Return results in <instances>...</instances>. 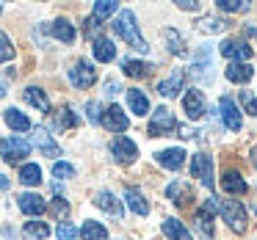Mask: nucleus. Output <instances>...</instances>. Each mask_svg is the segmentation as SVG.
Segmentation results:
<instances>
[{
	"mask_svg": "<svg viewBox=\"0 0 257 240\" xmlns=\"http://www.w3.org/2000/svg\"><path fill=\"white\" fill-rule=\"evenodd\" d=\"M113 34L119 36V39H124L127 45H133L136 50H141V53H147L150 50V45L144 42V36L139 34V25H136V14L130 12V9H124V12H119L116 14V20H113Z\"/></svg>",
	"mask_w": 257,
	"mask_h": 240,
	"instance_id": "1",
	"label": "nucleus"
},
{
	"mask_svg": "<svg viewBox=\"0 0 257 240\" xmlns=\"http://www.w3.org/2000/svg\"><path fill=\"white\" fill-rule=\"evenodd\" d=\"M191 78L199 83H213V56L207 45L196 47V53L191 56Z\"/></svg>",
	"mask_w": 257,
	"mask_h": 240,
	"instance_id": "2",
	"label": "nucleus"
},
{
	"mask_svg": "<svg viewBox=\"0 0 257 240\" xmlns=\"http://www.w3.org/2000/svg\"><path fill=\"white\" fill-rule=\"evenodd\" d=\"M218 212H221V218L229 223V229L232 232H246V210L240 201L235 199H227V201H218Z\"/></svg>",
	"mask_w": 257,
	"mask_h": 240,
	"instance_id": "3",
	"label": "nucleus"
},
{
	"mask_svg": "<svg viewBox=\"0 0 257 240\" xmlns=\"http://www.w3.org/2000/svg\"><path fill=\"white\" fill-rule=\"evenodd\" d=\"M31 155V141L20 138V135H12V138L0 141V157L6 163H20L23 157Z\"/></svg>",
	"mask_w": 257,
	"mask_h": 240,
	"instance_id": "4",
	"label": "nucleus"
},
{
	"mask_svg": "<svg viewBox=\"0 0 257 240\" xmlns=\"http://www.w3.org/2000/svg\"><path fill=\"white\" fill-rule=\"evenodd\" d=\"M172 130H177V122H174L172 111H169V108H155L150 124H147V133H150L152 138H161V135H169Z\"/></svg>",
	"mask_w": 257,
	"mask_h": 240,
	"instance_id": "5",
	"label": "nucleus"
},
{
	"mask_svg": "<svg viewBox=\"0 0 257 240\" xmlns=\"http://www.w3.org/2000/svg\"><path fill=\"white\" fill-rule=\"evenodd\" d=\"M69 83L75 86V89H91V86L97 83V69L91 67L89 61H75L72 69H69Z\"/></svg>",
	"mask_w": 257,
	"mask_h": 240,
	"instance_id": "6",
	"label": "nucleus"
},
{
	"mask_svg": "<svg viewBox=\"0 0 257 240\" xmlns=\"http://www.w3.org/2000/svg\"><path fill=\"white\" fill-rule=\"evenodd\" d=\"M218 50H221V56L229 58L232 64H246L251 56H254V50H251L243 39H224Z\"/></svg>",
	"mask_w": 257,
	"mask_h": 240,
	"instance_id": "7",
	"label": "nucleus"
},
{
	"mask_svg": "<svg viewBox=\"0 0 257 240\" xmlns=\"http://www.w3.org/2000/svg\"><path fill=\"white\" fill-rule=\"evenodd\" d=\"M218 113H221L224 127H227V130L238 133V130L243 127V113H240L238 105H235L232 97H221V100H218Z\"/></svg>",
	"mask_w": 257,
	"mask_h": 240,
	"instance_id": "8",
	"label": "nucleus"
},
{
	"mask_svg": "<svg viewBox=\"0 0 257 240\" xmlns=\"http://www.w3.org/2000/svg\"><path fill=\"white\" fill-rule=\"evenodd\" d=\"M191 174H194L205 188L213 190V157H207L205 152L194 155V157H191Z\"/></svg>",
	"mask_w": 257,
	"mask_h": 240,
	"instance_id": "9",
	"label": "nucleus"
},
{
	"mask_svg": "<svg viewBox=\"0 0 257 240\" xmlns=\"http://www.w3.org/2000/svg\"><path fill=\"white\" fill-rule=\"evenodd\" d=\"M100 124H102L105 130H111V133H124V130L130 127V119L124 116V111H122L119 105H111V108H105Z\"/></svg>",
	"mask_w": 257,
	"mask_h": 240,
	"instance_id": "10",
	"label": "nucleus"
},
{
	"mask_svg": "<svg viewBox=\"0 0 257 240\" xmlns=\"http://www.w3.org/2000/svg\"><path fill=\"white\" fill-rule=\"evenodd\" d=\"M111 152H113V157H116L119 163H133L136 157H139V146L133 144V141L127 138V135H119V138H113V144H111Z\"/></svg>",
	"mask_w": 257,
	"mask_h": 240,
	"instance_id": "11",
	"label": "nucleus"
},
{
	"mask_svg": "<svg viewBox=\"0 0 257 240\" xmlns=\"http://www.w3.org/2000/svg\"><path fill=\"white\" fill-rule=\"evenodd\" d=\"M166 196H169V201H172V204L185 207L191 199H194V188H191V182H185V179H174V182H169Z\"/></svg>",
	"mask_w": 257,
	"mask_h": 240,
	"instance_id": "12",
	"label": "nucleus"
},
{
	"mask_svg": "<svg viewBox=\"0 0 257 240\" xmlns=\"http://www.w3.org/2000/svg\"><path fill=\"white\" fill-rule=\"evenodd\" d=\"M31 130H34V144L39 146L42 155L45 157H61V146L53 141V135L47 133L45 127H31Z\"/></svg>",
	"mask_w": 257,
	"mask_h": 240,
	"instance_id": "13",
	"label": "nucleus"
},
{
	"mask_svg": "<svg viewBox=\"0 0 257 240\" xmlns=\"http://www.w3.org/2000/svg\"><path fill=\"white\" fill-rule=\"evenodd\" d=\"M94 204L100 207V210H105L108 215H113V218H119L124 212V204L111 193V190H97V193H94Z\"/></svg>",
	"mask_w": 257,
	"mask_h": 240,
	"instance_id": "14",
	"label": "nucleus"
},
{
	"mask_svg": "<svg viewBox=\"0 0 257 240\" xmlns=\"http://www.w3.org/2000/svg\"><path fill=\"white\" fill-rule=\"evenodd\" d=\"M183 108L185 113H188V119H202L205 116V97H202V91L191 89L183 94Z\"/></svg>",
	"mask_w": 257,
	"mask_h": 240,
	"instance_id": "15",
	"label": "nucleus"
},
{
	"mask_svg": "<svg viewBox=\"0 0 257 240\" xmlns=\"http://www.w3.org/2000/svg\"><path fill=\"white\" fill-rule=\"evenodd\" d=\"M180 91H185V72L183 69H174L172 78H166L163 83H158V94L161 97H177Z\"/></svg>",
	"mask_w": 257,
	"mask_h": 240,
	"instance_id": "16",
	"label": "nucleus"
},
{
	"mask_svg": "<svg viewBox=\"0 0 257 240\" xmlns=\"http://www.w3.org/2000/svg\"><path fill=\"white\" fill-rule=\"evenodd\" d=\"M158 163H161L163 168H172V171H177V168H183V163H185V149H180V146H172V149H163V152H158Z\"/></svg>",
	"mask_w": 257,
	"mask_h": 240,
	"instance_id": "17",
	"label": "nucleus"
},
{
	"mask_svg": "<svg viewBox=\"0 0 257 240\" xmlns=\"http://www.w3.org/2000/svg\"><path fill=\"white\" fill-rule=\"evenodd\" d=\"M221 188L227 190L229 196H243L246 193V179L240 177V171L227 168V171L221 174Z\"/></svg>",
	"mask_w": 257,
	"mask_h": 240,
	"instance_id": "18",
	"label": "nucleus"
},
{
	"mask_svg": "<svg viewBox=\"0 0 257 240\" xmlns=\"http://www.w3.org/2000/svg\"><path fill=\"white\" fill-rule=\"evenodd\" d=\"M17 204H20V210H23L25 215H42V212L47 210V201L42 199L39 193H23L17 199Z\"/></svg>",
	"mask_w": 257,
	"mask_h": 240,
	"instance_id": "19",
	"label": "nucleus"
},
{
	"mask_svg": "<svg viewBox=\"0 0 257 240\" xmlns=\"http://www.w3.org/2000/svg\"><path fill=\"white\" fill-rule=\"evenodd\" d=\"M23 100L28 102V105H34L36 111H42V113H50V100H47L45 89H39V86H28V89L23 91Z\"/></svg>",
	"mask_w": 257,
	"mask_h": 240,
	"instance_id": "20",
	"label": "nucleus"
},
{
	"mask_svg": "<svg viewBox=\"0 0 257 240\" xmlns=\"http://www.w3.org/2000/svg\"><path fill=\"white\" fill-rule=\"evenodd\" d=\"M124 201H127V207L136 212V215H147V212H150V201H147L144 193H141L139 188H133V185L124 188Z\"/></svg>",
	"mask_w": 257,
	"mask_h": 240,
	"instance_id": "21",
	"label": "nucleus"
},
{
	"mask_svg": "<svg viewBox=\"0 0 257 240\" xmlns=\"http://www.w3.org/2000/svg\"><path fill=\"white\" fill-rule=\"evenodd\" d=\"M3 119H6V124L14 130V133H28V130L34 127V124H31V119L25 116L23 111H17V108H6Z\"/></svg>",
	"mask_w": 257,
	"mask_h": 240,
	"instance_id": "22",
	"label": "nucleus"
},
{
	"mask_svg": "<svg viewBox=\"0 0 257 240\" xmlns=\"http://www.w3.org/2000/svg\"><path fill=\"white\" fill-rule=\"evenodd\" d=\"M127 105L136 116H147L150 113V97L141 89H127Z\"/></svg>",
	"mask_w": 257,
	"mask_h": 240,
	"instance_id": "23",
	"label": "nucleus"
},
{
	"mask_svg": "<svg viewBox=\"0 0 257 240\" xmlns=\"http://www.w3.org/2000/svg\"><path fill=\"white\" fill-rule=\"evenodd\" d=\"M50 34L56 36L58 42H64V45H72L75 42V25L69 23L67 17H58L56 23L50 25Z\"/></svg>",
	"mask_w": 257,
	"mask_h": 240,
	"instance_id": "24",
	"label": "nucleus"
},
{
	"mask_svg": "<svg viewBox=\"0 0 257 240\" xmlns=\"http://www.w3.org/2000/svg\"><path fill=\"white\" fill-rule=\"evenodd\" d=\"M94 58L97 61H102V64H108V61H113L116 58V45H113L111 39H105V36H100V39H94Z\"/></svg>",
	"mask_w": 257,
	"mask_h": 240,
	"instance_id": "25",
	"label": "nucleus"
},
{
	"mask_svg": "<svg viewBox=\"0 0 257 240\" xmlns=\"http://www.w3.org/2000/svg\"><path fill=\"white\" fill-rule=\"evenodd\" d=\"M224 75H227V80H232V83H249V80L254 78V69H251L249 64H229Z\"/></svg>",
	"mask_w": 257,
	"mask_h": 240,
	"instance_id": "26",
	"label": "nucleus"
},
{
	"mask_svg": "<svg viewBox=\"0 0 257 240\" xmlns=\"http://www.w3.org/2000/svg\"><path fill=\"white\" fill-rule=\"evenodd\" d=\"M163 39H166L169 50H172L174 56H180V58H188V50H185L188 45H185V39H183V36H180L174 28H166V31H163Z\"/></svg>",
	"mask_w": 257,
	"mask_h": 240,
	"instance_id": "27",
	"label": "nucleus"
},
{
	"mask_svg": "<svg viewBox=\"0 0 257 240\" xmlns=\"http://www.w3.org/2000/svg\"><path fill=\"white\" fill-rule=\"evenodd\" d=\"M163 234L169 240H191V232L185 229V223H180L177 218H166L163 221Z\"/></svg>",
	"mask_w": 257,
	"mask_h": 240,
	"instance_id": "28",
	"label": "nucleus"
},
{
	"mask_svg": "<svg viewBox=\"0 0 257 240\" xmlns=\"http://www.w3.org/2000/svg\"><path fill=\"white\" fill-rule=\"evenodd\" d=\"M78 234L83 240H108V229L102 226V223H97V221H86L83 226L78 229Z\"/></svg>",
	"mask_w": 257,
	"mask_h": 240,
	"instance_id": "29",
	"label": "nucleus"
},
{
	"mask_svg": "<svg viewBox=\"0 0 257 240\" xmlns=\"http://www.w3.org/2000/svg\"><path fill=\"white\" fill-rule=\"evenodd\" d=\"M23 234H25V240H45L50 234V226L45 221H28L23 226Z\"/></svg>",
	"mask_w": 257,
	"mask_h": 240,
	"instance_id": "30",
	"label": "nucleus"
},
{
	"mask_svg": "<svg viewBox=\"0 0 257 240\" xmlns=\"http://www.w3.org/2000/svg\"><path fill=\"white\" fill-rule=\"evenodd\" d=\"M75 124H78V116L72 113L69 105H64L61 111L56 113V119H53V130H69V127H75Z\"/></svg>",
	"mask_w": 257,
	"mask_h": 240,
	"instance_id": "31",
	"label": "nucleus"
},
{
	"mask_svg": "<svg viewBox=\"0 0 257 240\" xmlns=\"http://www.w3.org/2000/svg\"><path fill=\"white\" fill-rule=\"evenodd\" d=\"M20 182L23 185H39L42 182V168L36 163H25L20 166Z\"/></svg>",
	"mask_w": 257,
	"mask_h": 240,
	"instance_id": "32",
	"label": "nucleus"
},
{
	"mask_svg": "<svg viewBox=\"0 0 257 240\" xmlns=\"http://www.w3.org/2000/svg\"><path fill=\"white\" fill-rule=\"evenodd\" d=\"M122 72L127 75V78H147L150 67H147L144 61H136V58H124V61H122Z\"/></svg>",
	"mask_w": 257,
	"mask_h": 240,
	"instance_id": "33",
	"label": "nucleus"
},
{
	"mask_svg": "<svg viewBox=\"0 0 257 240\" xmlns=\"http://www.w3.org/2000/svg\"><path fill=\"white\" fill-rule=\"evenodd\" d=\"M116 12H119L116 0H97V3H94V14H91V17H97L102 23L105 17H111V14H116Z\"/></svg>",
	"mask_w": 257,
	"mask_h": 240,
	"instance_id": "34",
	"label": "nucleus"
},
{
	"mask_svg": "<svg viewBox=\"0 0 257 240\" xmlns=\"http://www.w3.org/2000/svg\"><path fill=\"white\" fill-rule=\"evenodd\" d=\"M210 221H213V215H207L205 210H196V226H199V232H202V237H205V240H213Z\"/></svg>",
	"mask_w": 257,
	"mask_h": 240,
	"instance_id": "35",
	"label": "nucleus"
},
{
	"mask_svg": "<svg viewBox=\"0 0 257 240\" xmlns=\"http://www.w3.org/2000/svg\"><path fill=\"white\" fill-rule=\"evenodd\" d=\"M224 28H227V20H218V17H205L199 23V31H205V34H221Z\"/></svg>",
	"mask_w": 257,
	"mask_h": 240,
	"instance_id": "36",
	"label": "nucleus"
},
{
	"mask_svg": "<svg viewBox=\"0 0 257 240\" xmlns=\"http://www.w3.org/2000/svg\"><path fill=\"white\" fill-rule=\"evenodd\" d=\"M12 58H14V45H12V39L0 31V64L12 61Z\"/></svg>",
	"mask_w": 257,
	"mask_h": 240,
	"instance_id": "37",
	"label": "nucleus"
},
{
	"mask_svg": "<svg viewBox=\"0 0 257 240\" xmlns=\"http://www.w3.org/2000/svg\"><path fill=\"white\" fill-rule=\"evenodd\" d=\"M53 177L56 179H72L75 177V166L72 163H53Z\"/></svg>",
	"mask_w": 257,
	"mask_h": 240,
	"instance_id": "38",
	"label": "nucleus"
},
{
	"mask_svg": "<svg viewBox=\"0 0 257 240\" xmlns=\"http://www.w3.org/2000/svg\"><path fill=\"white\" fill-rule=\"evenodd\" d=\"M86 119H89L91 124H100V122H102V105H100L97 100L86 102Z\"/></svg>",
	"mask_w": 257,
	"mask_h": 240,
	"instance_id": "39",
	"label": "nucleus"
},
{
	"mask_svg": "<svg viewBox=\"0 0 257 240\" xmlns=\"http://www.w3.org/2000/svg\"><path fill=\"white\" fill-rule=\"evenodd\" d=\"M218 9L221 12H246L249 3L246 0H218Z\"/></svg>",
	"mask_w": 257,
	"mask_h": 240,
	"instance_id": "40",
	"label": "nucleus"
},
{
	"mask_svg": "<svg viewBox=\"0 0 257 240\" xmlns=\"http://www.w3.org/2000/svg\"><path fill=\"white\" fill-rule=\"evenodd\" d=\"M58 240H78V226L72 223H58Z\"/></svg>",
	"mask_w": 257,
	"mask_h": 240,
	"instance_id": "41",
	"label": "nucleus"
},
{
	"mask_svg": "<svg viewBox=\"0 0 257 240\" xmlns=\"http://www.w3.org/2000/svg\"><path fill=\"white\" fill-rule=\"evenodd\" d=\"M105 28V25L100 23L97 17H89L86 20V36H91V39H100V31Z\"/></svg>",
	"mask_w": 257,
	"mask_h": 240,
	"instance_id": "42",
	"label": "nucleus"
},
{
	"mask_svg": "<svg viewBox=\"0 0 257 240\" xmlns=\"http://www.w3.org/2000/svg\"><path fill=\"white\" fill-rule=\"evenodd\" d=\"M240 105H243L249 113H254V116H257V100H254L251 91H240Z\"/></svg>",
	"mask_w": 257,
	"mask_h": 240,
	"instance_id": "43",
	"label": "nucleus"
},
{
	"mask_svg": "<svg viewBox=\"0 0 257 240\" xmlns=\"http://www.w3.org/2000/svg\"><path fill=\"white\" fill-rule=\"evenodd\" d=\"M50 207H53V212H56L58 218H67V215H69V204L61 199V196H58V199H53V204H50Z\"/></svg>",
	"mask_w": 257,
	"mask_h": 240,
	"instance_id": "44",
	"label": "nucleus"
},
{
	"mask_svg": "<svg viewBox=\"0 0 257 240\" xmlns=\"http://www.w3.org/2000/svg\"><path fill=\"white\" fill-rule=\"evenodd\" d=\"M199 210H205L207 215H216V212H218V199H216V196H207L205 204H202Z\"/></svg>",
	"mask_w": 257,
	"mask_h": 240,
	"instance_id": "45",
	"label": "nucleus"
},
{
	"mask_svg": "<svg viewBox=\"0 0 257 240\" xmlns=\"http://www.w3.org/2000/svg\"><path fill=\"white\" fill-rule=\"evenodd\" d=\"M177 6L183 9V12H199V3H196V0H177Z\"/></svg>",
	"mask_w": 257,
	"mask_h": 240,
	"instance_id": "46",
	"label": "nucleus"
},
{
	"mask_svg": "<svg viewBox=\"0 0 257 240\" xmlns=\"http://www.w3.org/2000/svg\"><path fill=\"white\" fill-rule=\"evenodd\" d=\"M105 94H108V97L119 94V83H113V80H111V83H105Z\"/></svg>",
	"mask_w": 257,
	"mask_h": 240,
	"instance_id": "47",
	"label": "nucleus"
},
{
	"mask_svg": "<svg viewBox=\"0 0 257 240\" xmlns=\"http://www.w3.org/2000/svg\"><path fill=\"white\" fill-rule=\"evenodd\" d=\"M9 94V86H6V80L0 78V97H6Z\"/></svg>",
	"mask_w": 257,
	"mask_h": 240,
	"instance_id": "48",
	"label": "nucleus"
},
{
	"mask_svg": "<svg viewBox=\"0 0 257 240\" xmlns=\"http://www.w3.org/2000/svg\"><path fill=\"white\" fill-rule=\"evenodd\" d=\"M9 188V177L6 174H0V190H6Z\"/></svg>",
	"mask_w": 257,
	"mask_h": 240,
	"instance_id": "49",
	"label": "nucleus"
},
{
	"mask_svg": "<svg viewBox=\"0 0 257 240\" xmlns=\"http://www.w3.org/2000/svg\"><path fill=\"white\" fill-rule=\"evenodd\" d=\"M251 163H254V168H257V146L251 149Z\"/></svg>",
	"mask_w": 257,
	"mask_h": 240,
	"instance_id": "50",
	"label": "nucleus"
}]
</instances>
